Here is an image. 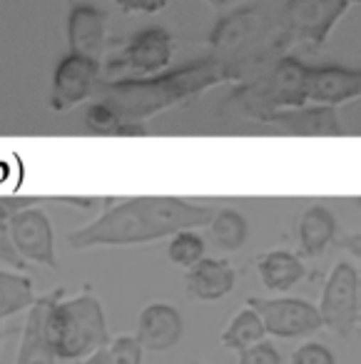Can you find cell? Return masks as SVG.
Segmentation results:
<instances>
[{"label": "cell", "mask_w": 361, "mask_h": 364, "mask_svg": "<svg viewBox=\"0 0 361 364\" xmlns=\"http://www.w3.org/2000/svg\"><path fill=\"white\" fill-rule=\"evenodd\" d=\"M48 339L58 362H75L105 349L112 337L102 302L90 289L68 299H63V292H53L48 307Z\"/></svg>", "instance_id": "cell-4"}, {"label": "cell", "mask_w": 361, "mask_h": 364, "mask_svg": "<svg viewBox=\"0 0 361 364\" xmlns=\"http://www.w3.org/2000/svg\"><path fill=\"white\" fill-rule=\"evenodd\" d=\"M354 203H356V208H361V198H356Z\"/></svg>", "instance_id": "cell-35"}, {"label": "cell", "mask_w": 361, "mask_h": 364, "mask_svg": "<svg viewBox=\"0 0 361 364\" xmlns=\"http://www.w3.org/2000/svg\"><path fill=\"white\" fill-rule=\"evenodd\" d=\"M127 16H157L167 8V0H110Z\"/></svg>", "instance_id": "cell-29"}, {"label": "cell", "mask_w": 361, "mask_h": 364, "mask_svg": "<svg viewBox=\"0 0 361 364\" xmlns=\"http://www.w3.org/2000/svg\"><path fill=\"white\" fill-rule=\"evenodd\" d=\"M296 237H299L301 252L309 255V257H319L331 245H336V237H339L336 215L326 205H309L299 215Z\"/></svg>", "instance_id": "cell-19"}, {"label": "cell", "mask_w": 361, "mask_h": 364, "mask_svg": "<svg viewBox=\"0 0 361 364\" xmlns=\"http://www.w3.org/2000/svg\"><path fill=\"white\" fill-rule=\"evenodd\" d=\"M207 46L210 55H215L225 68L227 82L237 85L254 80L294 50L291 36L281 23V11L271 13L262 0L232 8L217 18L207 36Z\"/></svg>", "instance_id": "cell-2"}, {"label": "cell", "mask_w": 361, "mask_h": 364, "mask_svg": "<svg viewBox=\"0 0 361 364\" xmlns=\"http://www.w3.org/2000/svg\"><path fill=\"white\" fill-rule=\"evenodd\" d=\"M82 364H110V354H107V347L105 349H97V352H92L90 357L82 359Z\"/></svg>", "instance_id": "cell-31"}, {"label": "cell", "mask_w": 361, "mask_h": 364, "mask_svg": "<svg viewBox=\"0 0 361 364\" xmlns=\"http://www.w3.org/2000/svg\"><path fill=\"white\" fill-rule=\"evenodd\" d=\"M0 344H3V329H0Z\"/></svg>", "instance_id": "cell-36"}, {"label": "cell", "mask_w": 361, "mask_h": 364, "mask_svg": "<svg viewBox=\"0 0 361 364\" xmlns=\"http://www.w3.org/2000/svg\"><path fill=\"white\" fill-rule=\"evenodd\" d=\"M36 289L21 269H0V322L16 317L36 304Z\"/></svg>", "instance_id": "cell-23"}, {"label": "cell", "mask_w": 361, "mask_h": 364, "mask_svg": "<svg viewBox=\"0 0 361 364\" xmlns=\"http://www.w3.org/2000/svg\"><path fill=\"white\" fill-rule=\"evenodd\" d=\"M207 232H210V242L222 252H237L244 247L249 240V223L239 210L222 208L215 210L212 220L207 223Z\"/></svg>", "instance_id": "cell-20"}, {"label": "cell", "mask_w": 361, "mask_h": 364, "mask_svg": "<svg viewBox=\"0 0 361 364\" xmlns=\"http://www.w3.org/2000/svg\"><path fill=\"white\" fill-rule=\"evenodd\" d=\"M306 75H309V63L289 53L254 80L237 85V90L225 100V112H232L235 117H247L252 122H262L264 117L286 110V107L309 105Z\"/></svg>", "instance_id": "cell-5"}, {"label": "cell", "mask_w": 361, "mask_h": 364, "mask_svg": "<svg viewBox=\"0 0 361 364\" xmlns=\"http://www.w3.org/2000/svg\"><path fill=\"white\" fill-rule=\"evenodd\" d=\"M215 215L210 205H197L172 195H140L115 203L82 228L68 235L72 250L132 247L147 245L182 230L205 228Z\"/></svg>", "instance_id": "cell-1"}, {"label": "cell", "mask_w": 361, "mask_h": 364, "mask_svg": "<svg viewBox=\"0 0 361 364\" xmlns=\"http://www.w3.org/2000/svg\"><path fill=\"white\" fill-rule=\"evenodd\" d=\"M252 309L262 317L266 334L276 339L311 337L324 329L319 307L301 297H249Z\"/></svg>", "instance_id": "cell-9"}, {"label": "cell", "mask_w": 361, "mask_h": 364, "mask_svg": "<svg viewBox=\"0 0 361 364\" xmlns=\"http://www.w3.org/2000/svg\"><path fill=\"white\" fill-rule=\"evenodd\" d=\"M359 324H361V317H359Z\"/></svg>", "instance_id": "cell-37"}, {"label": "cell", "mask_w": 361, "mask_h": 364, "mask_svg": "<svg viewBox=\"0 0 361 364\" xmlns=\"http://www.w3.org/2000/svg\"><path fill=\"white\" fill-rule=\"evenodd\" d=\"M107 354H110V364H142L145 349L140 347V342L135 337L122 334V337L110 339Z\"/></svg>", "instance_id": "cell-25"}, {"label": "cell", "mask_w": 361, "mask_h": 364, "mask_svg": "<svg viewBox=\"0 0 361 364\" xmlns=\"http://www.w3.org/2000/svg\"><path fill=\"white\" fill-rule=\"evenodd\" d=\"M289 364H336V354L321 342H304L291 352Z\"/></svg>", "instance_id": "cell-26"}, {"label": "cell", "mask_w": 361, "mask_h": 364, "mask_svg": "<svg viewBox=\"0 0 361 364\" xmlns=\"http://www.w3.org/2000/svg\"><path fill=\"white\" fill-rule=\"evenodd\" d=\"M0 262H6L11 269H26V262L21 259V255L16 252L11 242V232H8V215L0 208Z\"/></svg>", "instance_id": "cell-28"}, {"label": "cell", "mask_w": 361, "mask_h": 364, "mask_svg": "<svg viewBox=\"0 0 361 364\" xmlns=\"http://www.w3.org/2000/svg\"><path fill=\"white\" fill-rule=\"evenodd\" d=\"M227 82L225 68L215 55H202L180 68H167L147 77H115L100 80L92 100L110 105L125 122L147 120Z\"/></svg>", "instance_id": "cell-3"}, {"label": "cell", "mask_w": 361, "mask_h": 364, "mask_svg": "<svg viewBox=\"0 0 361 364\" xmlns=\"http://www.w3.org/2000/svg\"><path fill=\"white\" fill-rule=\"evenodd\" d=\"M257 132L286 137H331L341 135V117L339 110L329 105L286 107V110L264 117Z\"/></svg>", "instance_id": "cell-12"}, {"label": "cell", "mask_w": 361, "mask_h": 364, "mask_svg": "<svg viewBox=\"0 0 361 364\" xmlns=\"http://www.w3.org/2000/svg\"><path fill=\"white\" fill-rule=\"evenodd\" d=\"M264 337H266V329H264L262 317L249 304H244L239 312L232 314L230 324L222 329L220 344L225 349H232V352L239 354V352H244V349H249L252 344L264 342Z\"/></svg>", "instance_id": "cell-22"}, {"label": "cell", "mask_w": 361, "mask_h": 364, "mask_svg": "<svg viewBox=\"0 0 361 364\" xmlns=\"http://www.w3.org/2000/svg\"><path fill=\"white\" fill-rule=\"evenodd\" d=\"M361 97V68L351 65H309L306 100L309 105L339 107Z\"/></svg>", "instance_id": "cell-13"}, {"label": "cell", "mask_w": 361, "mask_h": 364, "mask_svg": "<svg viewBox=\"0 0 361 364\" xmlns=\"http://www.w3.org/2000/svg\"><path fill=\"white\" fill-rule=\"evenodd\" d=\"M175 38L167 28L150 26L125 41L115 58L107 63V75L115 77H147L167 70L175 58Z\"/></svg>", "instance_id": "cell-7"}, {"label": "cell", "mask_w": 361, "mask_h": 364, "mask_svg": "<svg viewBox=\"0 0 361 364\" xmlns=\"http://www.w3.org/2000/svg\"><path fill=\"white\" fill-rule=\"evenodd\" d=\"M237 284V269L225 257H202L195 267L187 269V294L197 302H220L232 294Z\"/></svg>", "instance_id": "cell-16"}, {"label": "cell", "mask_w": 361, "mask_h": 364, "mask_svg": "<svg viewBox=\"0 0 361 364\" xmlns=\"http://www.w3.org/2000/svg\"><path fill=\"white\" fill-rule=\"evenodd\" d=\"M359 307H361V269H359Z\"/></svg>", "instance_id": "cell-34"}, {"label": "cell", "mask_w": 361, "mask_h": 364, "mask_svg": "<svg viewBox=\"0 0 361 364\" xmlns=\"http://www.w3.org/2000/svg\"><path fill=\"white\" fill-rule=\"evenodd\" d=\"M361 0H284L281 23L291 36L294 48L321 50L329 43L334 28Z\"/></svg>", "instance_id": "cell-6"}, {"label": "cell", "mask_w": 361, "mask_h": 364, "mask_svg": "<svg viewBox=\"0 0 361 364\" xmlns=\"http://www.w3.org/2000/svg\"><path fill=\"white\" fill-rule=\"evenodd\" d=\"M82 127L90 135H102V137H140L147 132L145 125H140V122H125L110 105H105L100 100H90V105L85 107Z\"/></svg>", "instance_id": "cell-21"}, {"label": "cell", "mask_w": 361, "mask_h": 364, "mask_svg": "<svg viewBox=\"0 0 361 364\" xmlns=\"http://www.w3.org/2000/svg\"><path fill=\"white\" fill-rule=\"evenodd\" d=\"M100 80H102L100 60L75 55V53H65L58 60L55 73H53L50 107L55 112H68L80 105V102L92 100Z\"/></svg>", "instance_id": "cell-11"}, {"label": "cell", "mask_w": 361, "mask_h": 364, "mask_svg": "<svg viewBox=\"0 0 361 364\" xmlns=\"http://www.w3.org/2000/svg\"><path fill=\"white\" fill-rule=\"evenodd\" d=\"M319 314L324 329H331L336 337L351 339L359 329V267L354 262H336L321 289Z\"/></svg>", "instance_id": "cell-8"}, {"label": "cell", "mask_w": 361, "mask_h": 364, "mask_svg": "<svg viewBox=\"0 0 361 364\" xmlns=\"http://www.w3.org/2000/svg\"><path fill=\"white\" fill-rule=\"evenodd\" d=\"M8 232H11V242L23 262L41 264V267L55 269V272L60 269L53 223L38 203L13 213L8 218Z\"/></svg>", "instance_id": "cell-10"}, {"label": "cell", "mask_w": 361, "mask_h": 364, "mask_svg": "<svg viewBox=\"0 0 361 364\" xmlns=\"http://www.w3.org/2000/svg\"><path fill=\"white\" fill-rule=\"evenodd\" d=\"M185 337V319L172 302H150L137 317L135 339L145 352H170Z\"/></svg>", "instance_id": "cell-14"}, {"label": "cell", "mask_w": 361, "mask_h": 364, "mask_svg": "<svg viewBox=\"0 0 361 364\" xmlns=\"http://www.w3.org/2000/svg\"><path fill=\"white\" fill-rule=\"evenodd\" d=\"M185 364H207L205 359H197V357H192V359H187Z\"/></svg>", "instance_id": "cell-33"}, {"label": "cell", "mask_w": 361, "mask_h": 364, "mask_svg": "<svg viewBox=\"0 0 361 364\" xmlns=\"http://www.w3.org/2000/svg\"><path fill=\"white\" fill-rule=\"evenodd\" d=\"M257 274L269 292L284 294L306 277V267L291 250H266L257 257Z\"/></svg>", "instance_id": "cell-18"}, {"label": "cell", "mask_w": 361, "mask_h": 364, "mask_svg": "<svg viewBox=\"0 0 361 364\" xmlns=\"http://www.w3.org/2000/svg\"><path fill=\"white\" fill-rule=\"evenodd\" d=\"M107 43V16L92 3H72L68 13V53L100 60Z\"/></svg>", "instance_id": "cell-15"}, {"label": "cell", "mask_w": 361, "mask_h": 364, "mask_svg": "<svg viewBox=\"0 0 361 364\" xmlns=\"http://www.w3.org/2000/svg\"><path fill=\"white\" fill-rule=\"evenodd\" d=\"M212 8H217V11H222V8H230L235 6V3H239V0H207Z\"/></svg>", "instance_id": "cell-32"}, {"label": "cell", "mask_w": 361, "mask_h": 364, "mask_svg": "<svg viewBox=\"0 0 361 364\" xmlns=\"http://www.w3.org/2000/svg\"><path fill=\"white\" fill-rule=\"evenodd\" d=\"M48 307H50V294L38 297L36 304L28 309L16 364H58L53 344L48 339Z\"/></svg>", "instance_id": "cell-17"}, {"label": "cell", "mask_w": 361, "mask_h": 364, "mask_svg": "<svg viewBox=\"0 0 361 364\" xmlns=\"http://www.w3.org/2000/svg\"><path fill=\"white\" fill-rule=\"evenodd\" d=\"M237 364H281V352L271 342H257L237 354Z\"/></svg>", "instance_id": "cell-27"}, {"label": "cell", "mask_w": 361, "mask_h": 364, "mask_svg": "<svg viewBox=\"0 0 361 364\" xmlns=\"http://www.w3.org/2000/svg\"><path fill=\"white\" fill-rule=\"evenodd\" d=\"M205 252H207V240L197 230H182V232L172 235L170 245H167V259L180 269L195 267L205 257Z\"/></svg>", "instance_id": "cell-24"}, {"label": "cell", "mask_w": 361, "mask_h": 364, "mask_svg": "<svg viewBox=\"0 0 361 364\" xmlns=\"http://www.w3.org/2000/svg\"><path fill=\"white\" fill-rule=\"evenodd\" d=\"M336 245H339L344 252H349L354 259H359L361 262V232H351V235H344L341 240H336Z\"/></svg>", "instance_id": "cell-30"}]
</instances>
